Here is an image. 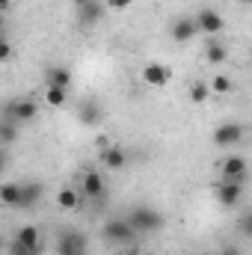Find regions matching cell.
<instances>
[{
  "instance_id": "cell-32",
  "label": "cell",
  "mask_w": 252,
  "mask_h": 255,
  "mask_svg": "<svg viewBox=\"0 0 252 255\" xmlns=\"http://www.w3.org/2000/svg\"><path fill=\"white\" fill-rule=\"evenodd\" d=\"M241 3H244V6H252V0H241Z\"/></svg>"
},
{
  "instance_id": "cell-15",
  "label": "cell",
  "mask_w": 252,
  "mask_h": 255,
  "mask_svg": "<svg viewBox=\"0 0 252 255\" xmlns=\"http://www.w3.org/2000/svg\"><path fill=\"white\" fill-rule=\"evenodd\" d=\"M101 160H104V166H107L110 172H122L127 166V151L122 145H107V148L101 151Z\"/></svg>"
},
{
  "instance_id": "cell-18",
  "label": "cell",
  "mask_w": 252,
  "mask_h": 255,
  "mask_svg": "<svg viewBox=\"0 0 252 255\" xmlns=\"http://www.w3.org/2000/svg\"><path fill=\"white\" fill-rule=\"evenodd\" d=\"M83 190H74V187H63V190L57 193V205L63 208V211H77L80 205H83Z\"/></svg>"
},
{
  "instance_id": "cell-22",
  "label": "cell",
  "mask_w": 252,
  "mask_h": 255,
  "mask_svg": "<svg viewBox=\"0 0 252 255\" xmlns=\"http://www.w3.org/2000/svg\"><path fill=\"white\" fill-rule=\"evenodd\" d=\"M65 101H68V89L45 86V104H48V107H65Z\"/></svg>"
},
{
  "instance_id": "cell-17",
  "label": "cell",
  "mask_w": 252,
  "mask_h": 255,
  "mask_svg": "<svg viewBox=\"0 0 252 255\" xmlns=\"http://www.w3.org/2000/svg\"><path fill=\"white\" fill-rule=\"evenodd\" d=\"M15 244L27 247V250H33V253H42V235H39L36 226H21L18 235H15Z\"/></svg>"
},
{
  "instance_id": "cell-9",
  "label": "cell",
  "mask_w": 252,
  "mask_h": 255,
  "mask_svg": "<svg viewBox=\"0 0 252 255\" xmlns=\"http://www.w3.org/2000/svg\"><path fill=\"white\" fill-rule=\"evenodd\" d=\"M83 199H92V202H101L107 196V184H104V175L95 172V169H86L83 172Z\"/></svg>"
},
{
  "instance_id": "cell-24",
  "label": "cell",
  "mask_w": 252,
  "mask_h": 255,
  "mask_svg": "<svg viewBox=\"0 0 252 255\" xmlns=\"http://www.w3.org/2000/svg\"><path fill=\"white\" fill-rule=\"evenodd\" d=\"M15 136H18V122L15 119H3V125H0V142L3 145H12Z\"/></svg>"
},
{
  "instance_id": "cell-26",
  "label": "cell",
  "mask_w": 252,
  "mask_h": 255,
  "mask_svg": "<svg viewBox=\"0 0 252 255\" xmlns=\"http://www.w3.org/2000/svg\"><path fill=\"white\" fill-rule=\"evenodd\" d=\"M0 60H3V63L12 60V42H9L6 36H3V42H0Z\"/></svg>"
},
{
  "instance_id": "cell-20",
  "label": "cell",
  "mask_w": 252,
  "mask_h": 255,
  "mask_svg": "<svg viewBox=\"0 0 252 255\" xmlns=\"http://www.w3.org/2000/svg\"><path fill=\"white\" fill-rule=\"evenodd\" d=\"M205 60H208L211 65H223L226 60H229L226 45H220L217 39H211V42H208V48H205Z\"/></svg>"
},
{
  "instance_id": "cell-30",
  "label": "cell",
  "mask_w": 252,
  "mask_h": 255,
  "mask_svg": "<svg viewBox=\"0 0 252 255\" xmlns=\"http://www.w3.org/2000/svg\"><path fill=\"white\" fill-rule=\"evenodd\" d=\"M86 3H92V0H71V6H77V9H80V6H86Z\"/></svg>"
},
{
  "instance_id": "cell-3",
  "label": "cell",
  "mask_w": 252,
  "mask_h": 255,
  "mask_svg": "<svg viewBox=\"0 0 252 255\" xmlns=\"http://www.w3.org/2000/svg\"><path fill=\"white\" fill-rule=\"evenodd\" d=\"M36 116H39V104L33 98H18L6 104V119H15L18 125H30Z\"/></svg>"
},
{
  "instance_id": "cell-5",
  "label": "cell",
  "mask_w": 252,
  "mask_h": 255,
  "mask_svg": "<svg viewBox=\"0 0 252 255\" xmlns=\"http://www.w3.org/2000/svg\"><path fill=\"white\" fill-rule=\"evenodd\" d=\"M244 125L241 122H226V125L214 128V145L217 148H238L244 139Z\"/></svg>"
},
{
  "instance_id": "cell-31",
  "label": "cell",
  "mask_w": 252,
  "mask_h": 255,
  "mask_svg": "<svg viewBox=\"0 0 252 255\" xmlns=\"http://www.w3.org/2000/svg\"><path fill=\"white\" fill-rule=\"evenodd\" d=\"M3 9H12V0H3Z\"/></svg>"
},
{
  "instance_id": "cell-11",
  "label": "cell",
  "mask_w": 252,
  "mask_h": 255,
  "mask_svg": "<svg viewBox=\"0 0 252 255\" xmlns=\"http://www.w3.org/2000/svg\"><path fill=\"white\" fill-rule=\"evenodd\" d=\"M241 199H244V184H238V181H220L217 184V202L223 208H235Z\"/></svg>"
},
{
  "instance_id": "cell-1",
  "label": "cell",
  "mask_w": 252,
  "mask_h": 255,
  "mask_svg": "<svg viewBox=\"0 0 252 255\" xmlns=\"http://www.w3.org/2000/svg\"><path fill=\"white\" fill-rule=\"evenodd\" d=\"M127 223L139 232V235H154L163 229V214L154 211L151 205H136L127 211Z\"/></svg>"
},
{
  "instance_id": "cell-29",
  "label": "cell",
  "mask_w": 252,
  "mask_h": 255,
  "mask_svg": "<svg viewBox=\"0 0 252 255\" xmlns=\"http://www.w3.org/2000/svg\"><path fill=\"white\" fill-rule=\"evenodd\" d=\"M223 255H241V250H235V247H226V250H223Z\"/></svg>"
},
{
  "instance_id": "cell-33",
  "label": "cell",
  "mask_w": 252,
  "mask_h": 255,
  "mask_svg": "<svg viewBox=\"0 0 252 255\" xmlns=\"http://www.w3.org/2000/svg\"><path fill=\"white\" fill-rule=\"evenodd\" d=\"M125 255H136V253H125Z\"/></svg>"
},
{
  "instance_id": "cell-19",
  "label": "cell",
  "mask_w": 252,
  "mask_h": 255,
  "mask_svg": "<svg viewBox=\"0 0 252 255\" xmlns=\"http://www.w3.org/2000/svg\"><path fill=\"white\" fill-rule=\"evenodd\" d=\"M0 199L6 208H18L21 205V181H9L0 187Z\"/></svg>"
},
{
  "instance_id": "cell-8",
  "label": "cell",
  "mask_w": 252,
  "mask_h": 255,
  "mask_svg": "<svg viewBox=\"0 0 252 255\" xmlns=\"http://www.w3.org/2000/svg\"><path fill=\"white\" fill-rule=\"evenodd\" d=\"M57 250H60V255H86V241H83L80 232L65 229L57 238Z\"/></svg>"
},
{
  "instance_id": "cell-16",
  "label": "cell",
  "mask_w": 252,
  "mask_h": 255,
  "mask_svg": "<svg viewBox=\"0 0 252 255\" xmlns=\"http://www.w3.org/2000/svg\"><path fill=\"white\" fill-rule=\"evenodd\" d=\"M45 86L71 89V71H68L65 65H48V68H45Z\"/></svg>"
},
{
  "instance_id": "cell-7",
  "label": "cell",
  "mask_w": 252,
  "mask_h": 255,
  "mask_svg": "<svg viewBox=\"0 0 252 255\" xmlns=\"http://www.w3.org/2000/svg\"><path fill=\"white\" fill-rule=\"evenodd\" d=\"M139 77H142L145 86L160 89V86H166V83L172 80V68H169L166 63H145L142 65V71H139Z\"/></svg>"
},
{
  "instance_id": "cell-21",
  "label": "cell",
  "mask_w": 252,
  "mask_h": 255,
  "mask_svg": "<svg viewBox=\"0 0 252 255\" xmlns=\"http://www.w3.org/2000/svg\"><path fill=\"white\" fill-rule=\"evenodd\" d=\"M190 104H205L208 98H211V83H205V80H196V83H190Z\"/></svg>"
},
{
  "instance_id": "cell-14",
  "label": "cell",
  "mask_w": 252,
  "mask_h": 255,
  "mask_svg": "<svg viewBox=\"0 0 252 255\" xmlns=\"http://www.w3.org/2000/svg\"><path fill=\"white\" fill-rule=\"evenodd\" d=\"M77 119H80V125H86V128H98L101 119H104V110H101L98 101H83L77 107Z\"/></svg>"
},
{
  "instance_id": "cell-10",
  "label": "cell",
  "mask_w": 252,
  "mask_h": 255,
  "mask_svg": "<svg viewBox=\"0 0 252 255\" xmlns=\"http://www.w3.org/2000/svg\"><path fill=\"white\" fill-rule=\"evenodd\" d=\"M42 199H45V184L42 181H21V205L18 208L33 211Z\"/></svg>"
},
{
  "instance_id": "cell-2",
  "label": "cell",
  "mask_w": 252,
  "mask_h": 255,
  "mask_svg": "<svg viewBox=\"0 0 252 255\" xmlns=\"http://www.w3.org/2000/svg\"><path fill=\"white\" fill-rule=\"evenodd\" d=\"M101 235H104V241H107V244H116V247H127V244H133V241L139 238V232H136V229L127 223V217L104 223Z\"/></svg>"
},
{
  "instance_id": "cell-28",
  "label": "cell",
  "mask_w": 252,
  "mask_h": 255,
  "mask_svg": "<svg viewBox=\"0 0 252 255\" xmlns=\"http://www.w3.org/2000/svg\"><path fill=\"white\" fill-rule=\"evenodd\" d=\"M9 253H12V255H42V253H33V250H27V247H21V244H15V241H12V247H9Z\"/></svg>"
},
{
  "instance_id": "cell-27",
  "label": "cell",
  "mask_w": 252,
  "mask_h": 255,
  "mask_svg": "<svg viewBox=\"0 0 252 255\" xmlns=\"http://www.w3.org/2000/svg\"><path fill=\"white\" fill-rule=\"evenodd\" d=\"M133 0H107V9H113V12H122V9H127Z\"/></svg>"
},
{
  "instance_id": "cell-4",
  "label": "cell",
  "mask_w": 252,
  "mask_h": 255,
  "mask_svg": "<svg viewBox=\"0 0 252 255\" xmlns=\"http://www.w3.org/2000/svg\"><path fill=\"white\" fill-rule=\"evenodd\" d=\"M220 181H238V184H244L247 181V175H250V163H247V157H241V154H229L223 163H220Z\"/></svg>"
},
{
  "instance_id": "cell-13",
  "label": "cell",
  "mask_w": 252,
  "mask_h": 255,
  "mask_svg": "<svg viewBox=\"0 0 252 255\" xmlns=\"http://www.w3.org/2000/svg\"><path fill=\"white\" fill-rule=\"evenodd\" d=\"M104 15H107V6H101L98 0H92V3H86V6L77 9V24L80 27H95Z\"/></svg>"
},
{
  "instance_id": "cell-12",
  "label": "cell",
  "mask_w": 252,
  "mask_h": 255,
  "mask_svg": "<svg viewBox=\"0 0 252 255\" xmlns=\"http://www.w3.org/2000/svg\"><path fill=\"white\" fill-rule=\"evenodd\" d=\"M169 36H172V42H178V45H184L190 39H196L199 36V24H196V18H178L172 27H169Z\"/></svg>"
},
{
  "instance_id": "cell-25",
  "label": "cell",
  "mask_w": 252,
  "mask_h": 255,
  "mask_svg": "<svg viewBox=\"0 0 252 255\" xmlns=\"http://www.w3.org/2000/svg\"><path fill=\"white\" fill-rule=\"evenodd\" d=\"M238 229H241V235L252 238V214H247V217H241V220H238Z\"/></svg>"
},
{
  "instance_id": "cell-23",
  "label": "cell",
  "mask_w": 252,
  "mask_h": 255,
  "mask_svg": "<svg viewBox=\"0 0 252 255\" xmlns=\"http://www.w3.org/2000/svg\"><path fill=\"white\" fill-rule=\"evenodd\" d=\"M232 89H235V80L229 74H214V80H211V92L214 95H229Z\"/></svg>"
},
{
  "instance_id": "cell-6",
  "label": "cell",
  "mask_w": 252,
  "mask_h": 255,
  "mask_svg": "<svg viewBox=\"0 0 252 255\" xmlns=\"http://www.w3.org/2000/svg\"><path fill=\"white\" fill-rule=\"evenodd\" d=\"M193 18H196V24H199V33H205V36H217V33H223V27H226L223 15H220L217 9H211V6H202Z\"/></svg>"
}]
</instances>
